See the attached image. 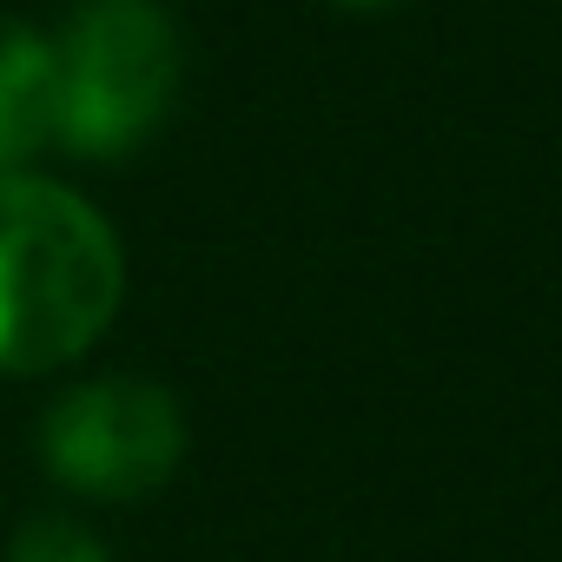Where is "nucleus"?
Instances as JSON below:
<instances>
[{"mask_svg":"<svg viewBox=\"0 0 562 562\" xmlns=\"http://www.w3.org/2000/svg\"><path fill=\"white\" fill-rule=\"evenodd\" d=\"M126 292L113 225L67 186L0 172V371H54L93 351Z\"/></svg>","mask_w":562,"mask_h":562,"instance_id":"f257e3e1","label":"nucleus"},{"mask_svg":"<svg viewBox=\"0 0 562 562\" xmlns=\"http://www.w3.org/2000/svg\"><path fill=\"white\" fill-rule=\"evenodd\" d=\"M60 146L133 153L179 93V27L159 0H87L60 34Z\"/></svg>","mask_w":562,"mask_h":562,"instance_id":"f03ea898","label":"nucleus"},{"mask_svg":"<svg viewBox=\"0 0 562 562\" xmlns=\"http://www.w3.org/2000/svg\"><path fill=\"white\" fill-rule=\"evenodd\" d=\"M41 457L74 496H93V503L153 496L186 457L179 397L146 378L74 384L41 424Z\"/></svg>","mask_w":562,"mask_h":562,"instance_id":"7ed1b4c3","label":"nucleus"},{"mask_svg":"<svg viewBox=\"0 0 562 562\" xmlns=\"http://www.w3.org/2000/svg\"><path fill=\"white\" fill-rule=\"evenodd\" d=\"M60 139V54L47 34L0 21V172Z\"/></svg>","mask_w":562,"mask_h":562,"instance_id":"20e7f679","label":"nucleus"},{"mask_svg":"<svg viewBox=\"0 0 562 562\" xmlns=\"http://www.w3.org/2000/svg\"><path fill=\"white\" fill-rule=\"evenodd\" d=\"M8 562H106L100 536L74 516H34L21 536H14V555Z\"/></svg>","mask_w":562,"mask_h":562,"instance_id":"39448f33","label":"nucleus"},{"mask_svg":"<svg viewBox=\"0 0 562 562\" xmlns=\"http://www.w3.org/2000/svg\"><path fill=\"white\" fill-rule=\"evenodd\" d=\"M345 8H391V0H345Z\"/></svg>","mask_w":562,"mask_h":562,"instance_id":"423d86ee","label":"nucleus"}]
</instances>
